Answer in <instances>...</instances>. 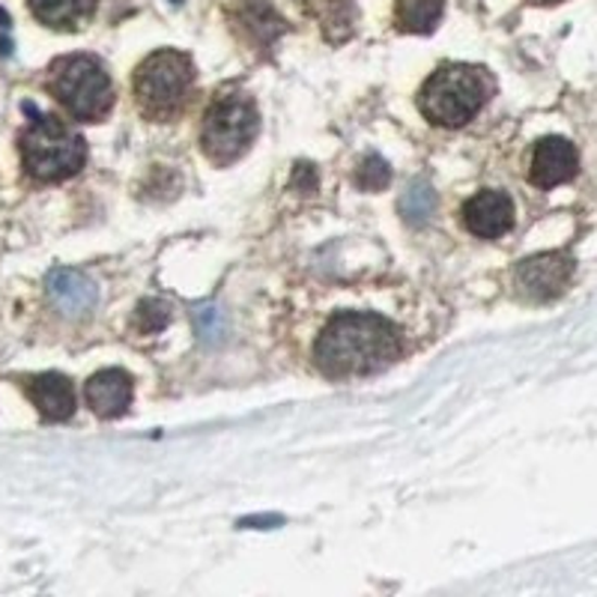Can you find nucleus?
<instances>
[{"mask_svg":"<svg viewBox=\"0 0 597 597\" xmlns=\"http://www.w3.org/2000/svg\"><path fill=\"white\" fill-rule=\"evenodd\" d=\"M388 179H391V167L380 156H364L356 167V186L362 191H380L388 186Z\"/></svg>","mask_w":597,"mask_h":597,"instance_id":"15","label":"nucleus"},{"mask_svg":"<svg viewBox=\"0 0 597 597\" xmlns=\"http://www.w3.org/2000/svg\"><path fill=\"white\" fill-rule=\"evenodd\" d=\"M571 275H574V260L564 251H544V254L517 263L514 287L517 294L528 302H550L559 294H564Z\"/></svg>","mask_w":597,"mask_h":597,"instance_id":"7","label":"nucleus"},{"mask_svg":"<svg viewBox=\"0 0 597 597\" xmlns=\"http://www.w3.org/2000/svg\"><path fill=\"white\" fill-rule=\"evenodd\" d=\"M27 398L46 422H66L75 412V391L63 374H39L27 383Z\"/></svg>","mask_w":597,"mask_h":597,"instance_id":"11","label":"nucleus"},{"mask_svg":"<svg viewBox=\"0 0 597 597\" xmlns=\"http://www.w3.org/2000/svg\"><path fill=\"white\" fill-rule=\"evenodd\" d=\"M398 326L371 311H340L328 320L314 344L316 368L328 380L380 374L398 362Z\"/></svg>","mask_w":597,"mask_h":597,"instance_id":"1","label":"nucleus"},{"mask_svg":"<svg viewBox=\"0 0 597 597\" xmlns=\"http://www.w3.org/2000/svg\"><path fill=\"white\" fill-rule=\"evenodd\" d=\"M132 395H135V383L126 371L120 368H105L87 380L84 386V398H87V407L94 410V415L99 419H120L126 415V410L132 407Z\"/></svg>","mask_w":597,"mask_h":597,"instance_id":"10","label":"nucleus"},{"mask_svg":"<svg viewBox=\"0 0 597 597\" xmlns=\"http://www.w3.org/2000/svg\"><path fill=\"white\" fill-rule=\"evenodd\" d=\"M191 87H195V63L174 48L152 51L132 75V94L138 99L141 114L162 123L174 120L186 108Z\"/></svg>","mask_w":597,"mask_h":597,"instance_id":"3","label":"nucleus"},{"mask_svg":"<svg viewBox=\"0 0 597 597\" xmlns=\"http://www.w3.org/2000/svg\"><path fill=\"white\" fill-rule=\"evenodd\" d=\"M446 10V0H398V27L407 34H431Z\"/></svg>","mask_w":597,"mask_h":597,"instance_id":"14","label":"nucleus"},{"mask_svg":"<svg viewBox=\"0 0 597 597\" xmlns=\"http://www.w3.org/2000/svg\"><path fill=\"white\" fill-rule=\"evenodd\" d=\"M48 296L66 316H82L94 311L96 287L94 282L75 270H54L48 275Z\"/></svg>","mask_w":597,"mask_h":597,"instance_id":"12","label":"nucleus"},{"mask_svg":"<svg viewBox=\"0 0 597 597\" xmlns=\"http://www.w3.org/2000/svg\"><path fill=\"white\" fill-rule=\"evenodd\" d=\"M30 10L54 30H75L94 15L96 0H30Z\"/></svg>","mask_w":597,"mask_h":597,"instance_id":"13","label":"nucleus"},{"mask_svg":"<svg viewBox=\"0 0 597 597\" xmlns=\"http://www.w3.org/2000/svg\"><path fill=\"white\" fill-rule=\"evenodd\" d=\"M436 207V195L431 191V186H415L403 195V200H400V212L407 215V222H424L431 212H434Z\"/></svg>","mask_w":597,"mask_h":597,"instance_id":"16","label":"nucleus"},{"mask_svg":"<svg viewBox=\"0 0 597 597\" xmlns=\"http://www.w3.org/2000/svg\"><path fill=\"white\" fill-rule=\"evenodd\" d=\"M195 326H198V332L203 335V338L210 340H219L222 338V314H219V308H198L195 311Z\"/></svg>","mask_w":597,"mask_h":597,"instance_id":"18","label":"nucleus"},{"mask_svg":"<svg viewBox=\"0 0 597 597\" xmlns=\"http://www.w3.org/2000/svg\"><path fill=\"white\" fill-rule=\"evenodd\" d=\"M22 164L39 183L70 179L87 162V144L78 132H72L63 120L36 114L30 126L22 132Z\"/></svg>","mask_w":597,"mask_h":597,"instance_id":"4","label":"nucleus"},{"mask_svg":"<svg viewBox=\"0 0 597 597\" xmlns=\"http://www.w3.org/2000/svg\"><path fill=\"white\" fill-rule=\"evenodd\" d=\"M580 167V156L576 147L568 138L550 135V138H540L532 152V183L538 188H556L562 183H571Z\"/></svg>","mask_w":597,"mask_h":597,"instance_id":"9","label":"nucleus"},{"mask_svg":"<svg viewBox=\"0 0 597 597\" xmlns=\"http://www.w3.org/2000/svg\"><path fill=\"white\" fill-rule=\"evenodd\" d=\"M463 224L478 239H499L514 227V200L499 188H484L463 207Z\"/></svg>","mask_w":597,"mask_h":597,"instance_id":"8","label":"nucleus"},{"mask_svg":"<svg viewBox=\"0 0 597 597\" xmlns=\"http://www.w3.org/2000/svg\"><path fill=\"white\" fill-rule=\"evenodd\" d=\"M48 90L82 123H99L114 108L111 75L90 54H72V58L58 60L48 75Z\"/></svg>","mask_w":597,"mask_h":597,"instance_id":"6","label":"nucleus"},{"mask_svg":"<svg viewBox=\"0 0 597 597\" xmlns=\"http://www.w3.org/2000/svg\"><path fill=\"white\" fill-rule=\"evenodd\" d=\"M540 3H556V0H540Z\"/></svg>","mask_w":597,"mask_h":597,"instance_id":"19","label":"nucleus"},{"mask_svg":"<svg viewBox=\"0 0 597 597\" xmlns=\"http://www.w3.org/2000/svg\"><path fill=\"white\" fill-rule=\"evenodd\" d=\"M258 105L248 94H219L203 114L200 150L215 167L239 162L258 138Z\"/></svg>","mask_w":597,"mask_h":597,"instance_id":"5","label":"nucleus"},{"mask_svg":"<svg viewBox=\"0 0 597 597\" xmlns=\"http://www.w3.org/2000/svg\"><path fill=\"white\" fill-rule=\"evenodd\" d=\"M171 323V308L159 299H144L138 304V311H135V326L144 335H156V332H162L164 326Z\"/></svg>","mask_w":597,"mask_h":597,"instance_id":"17","label":"nucleus"},{"mask_svg":"<svg viewBox=\"0 0 597 597\" xmlns=\"http://www.w3.org/2000/svg\"><path fill=\"white\" fill-rule=\"evenodd\" d=\"M493 96V78L481 66L469 63H446L424 82L419 94V108L434 126L460 129Z\"/></svg>","mask_w":597,"mask_h":597,"instance_id":"2","label":"nucleus"}]
</instances>
